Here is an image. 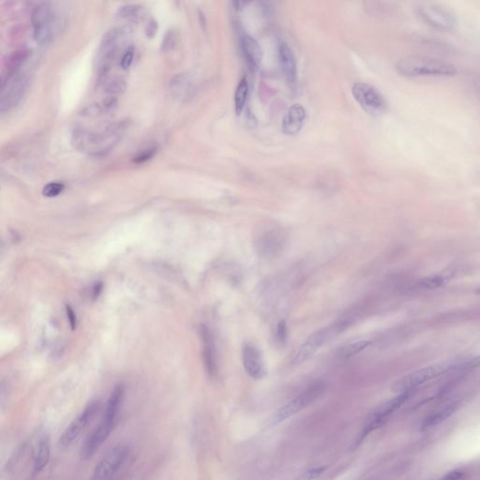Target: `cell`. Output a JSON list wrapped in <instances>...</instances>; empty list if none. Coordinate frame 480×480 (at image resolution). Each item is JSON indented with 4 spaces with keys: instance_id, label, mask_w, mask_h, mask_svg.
Returning <instances> with one entry per match:
<instances>
[{
    "instance_id": "obj_1",
    "label": "cell",
    "mask_w": 480,
    "mask_h": 480,
    "mask_svg": "<svg viewBox=\"0 0 480 480\" xmlns=\"http://www.w3.org/2000/svg\"><path fill=\"white\" fill-rule=\"evenodd\" d=\"M396 71L406 78L449 77L457 73L456 67L444 60L427 57H408L400 60Z\"/></svg>"
},
{
    "instance_id": "obj_2",
    "label": "cell",
    "mask_w": 480,
    "mask_h": 480,
    "mask_svg": "<svg viewBox=\"0 0 480 480\" xmlns=\"http://www.w3.org/2000/svg\"><path fill=\"white\" fill-rule=\"evenodd\" d=\"M350 323L347 320H339L332 325L313 332L300 346L298 352L295 355L294 364L299 365L302 364L303 362L307 361L315 354L318 349L321 348L323 345L340 335L345 329H348Z\"/></svg>"
},
{
    "instance_id": "obj_3",
    "label": "cell",
    "mask_w": 480,
    "mask_h": 480,
    "mask_svg": "<svg viewBox=\"0 0 480 480\" xmlns=\"http://www.w3.org/2000/svg\"><path fill=\"white\" fill-rule=\"evenodd\" d=\"M327 389V385L324 381H315L304 389L300 394L297 395L292 401L283 407L277 410L271 418V424L277 425L281 422L299 413L303 409L308 407L322 396Z\"/></svg>"
},
{
    "instance_id": "obj_4",
    "label": "cell",
    "mask_w": 480,
    "mask_h": 480,
    "mask_svg": "<svg viewBox=\"0 0 480 480\" xmlns=\"http://www.w3.org/2000/svg\"><path fill=\"white\" fill-rule=\"evenodd\" d=\"M416 16L428 27L442 32L453 31L457 27L455 14L439 4L422 3L416 7Z\"/></svg>"
},
{
    "instance_id": "obj_5",
    "label": "cell",
    "mask_w": 480,
    "mask_h": 480,
    "mask_svg": "<svg viewBox=\"0 0 480 480\" xmlns=\"http://www.w3.org/2000/svg\"><path fill=\"white\" fill-rule=\"evenodd\" d=\"M130 448L124 444L111 447L100 459L89 480H111L123 466L129 457Z\"/></svg>"
},
{
    "instance_id": "obj_6",
    "label": "cell",
    "mask_w": 480,
    "mask_h": 480,
    "mask_svg": "<svg viewBox=\"0 0 480 480\" xmlns=\"http://www.w3.org/2000/svg\"><path fill=\"white\" fill-rule=\"evenodd\" d=\"M118 421L119 416L103 413L100 422L93 429L89 435H87L86 440L82 445L80 456L83 460H88L97 452V450H99L105 441L110 437L114 429L118 424Z\"/></svg>"
},
{
    "instance_id": "obj_7",
    "label": "cell",
    "mask_w": 480,
    "mask_h": 480,
    "mask_svg": "<svg viewBox=\"0 0 480 480\" xmlns=\"http://www.w3.org/2000/svg\"><path fill=\"white\" fill-rule=\"evenodd\" d=\"M352 95L358 104L371 116L378 117L387 111V100L375 86L366 83H356L352 87Z\"/></svg>"
},
{
    "instance_id": "obj_8",
    "label": "cell",
    "mask_w": 480,
    "mask_h": 480,
    "mask_svg": "<svg viewBox=\"0 0 480 480\" xmlns=\"http://www.w3.org/2000/svg\"><path fill=\"white\" fill-rule=\"evenodd\" d=\"M99 402L98 401H90L84 410L80 413L71 424L65 429L60 439V446L66 449L72 447L73 443L77 440L84 433L86 427L89 425L95 414L99 411Z\"/></svg>"
},
{
    "instance_id": "obj_9",
    "label": "cell",
    "mask_w": 480,
    "mask_h": 480,
    "mask_svg": "<svg viewBox=\"0 0 480 480\" xmlns=\"http://www.w3.org/2000/svg\"><path fill=\"white\" fill-rule=\"evenodd\" d=\"M28 86V78L24 73L17 72L2 79L1 83V111L10 110L20 101Z\"/></svg>"
},
{
    "instance_id": "obj_10",
    "label": "cell",
    "mask_w": 480,
    "mask_h": 480,
    "mask_svg": "<svg viewBox=\"0 0 480 480\" xmlns=\"http://www.w3.org/2000/svg\"><path fill=\"white\" fill-rule=\"evenodd\" d=\"M446 369H447V366L445 364H434V365L417 369L398 379L392 385L391 389L393 392H397L400 394L404 392L413 391L414 388L442 375Z\"/></svg>"
},
{
    "instance_id": "obj_11",
    "label": "cell",
    "mask_w": 480,
    "mask_h": 480,
    "mask_svg": "<svg viewBox=\"0 0 480 480\" xmlns=\"http://www.w3.org/2000/svg\"><path fill=\"white\" fill-rule=\"evenodd\" d=\"M31 23L34 38L40 43H46L53 35L55 14L49 3H41L34 9Z\"/></svg>"
},
{
    "instance_id": "obj_12",
    "label": "cell",
    "mask_w": 480,
    "mask_h": 480,
    "mask_svg": "<svg viewBox=\"0 0 480 480\" xmlns=\"http://www.w3.org/2000/svg\"><path fill=\"white\" fill-rule=\"evenodd\" d=\"M411 393H412V391L401 393L394 399L384 403L383 405L378 408L375 413L368 417V420L366 422V425L363 429V432L358 437L357 443L360 444L362 440L369 433H371L372 431H375L376 429L381 427L382 425H384L386 423V421L388 420V417L393 414L397 409L401 407V404L407 400Z\"/></svg>"
},
{
    "instance_id": "obj_13",
    "label": "cell",
    "mask_w": 480,
    "mask_h": 480,
    "mask_svg": "<svg viewBox=\"0 0 480 480\" xmlns=\"http://www.w3.org/2000/svg\"><path fill=\"white\" fill-rule=\"evenodd\" d=\"M285 237L280 227L275 225L264 227L256 237L257 251L264 257L275 256L283 250Z\"/></svg>"
},
{
    "instance_id": "obj_14",
    "label": "cell",
    "mask_w": 480,
    "mask_h": 480,
    "mask_svg": "<svg viewBox=\"0 0 480 480\" xmlns=\"http://www.w3.org/2000/svg\"><path fill=\"white\" fill-rule=\"evenodd\" d=\"M242 363L246 372L253 379H262L266 375L263 355L260 350L250 342H246L243 345Z\"/></svg>"
},
{
    "instance_id": "obj_15",
    "label": "cell",
    "mask_w": 480,
    "mask_h": 480,
    "mask_svg": "<svg viewBox=\"0 0 480 480\" xmlns=\"http://www.w3.org/2000/svg\"><path fill=\"white\" fill-rule=\"evenodd\" d=\"M51 457V440L46 431H40L36 437L32 451V467L35 475L48 465Z\"/></svg>"
},
{
    "instance_id": "obj_16",
    "label": "cell",
    "mask_w": 480,
    "mask_h": 480,
    "mask_svg": "<svg viewBox=\"0 0 480 480\" xmlns=\"http://www.w3.org/2000/svg\"><path fill=\"white\" fill-rule=\"evenodd\" d=\"M200 337L203 345L204 368L209 377H215L218 372L216 348L210 330L204 325L200 327Z\"/></svg>"
},
{
    "instance_id": "obj_17",
    "label": "cell",
    "mask_w": 480,
    "mask_h": 480,
    "mask_svg": "<svg viewBox=\"0 0 480 480\" xmlns=\"http://www.w3.org/2000/svg\"><path fill=\"white\" fill-rule=\"evenodd\" d=\"M240 45L249 70L252 73L256 72L263 60V52L259 43L250 35L242 34L240 37Z\"/></svg>"
},
{
    "instance_id": "obj_18",
    "label": "cell",
    "mask_w": 480,
    "mask_h": 480,
    "mask_svg": "<svg viewBox=\"0 0 480 480\" xmlns=\"http://www.w3.org/2000/svg\"><path fill=\"white\" fill-rule=\"evenodd\" d=\"M306 110L301 104L296 103L290 107L283 120V131L287 135H296L302 130L306 120Z\"/></svg>"
},
{
    "instance_id": "obj_19",
    "label": "cell",
    "mask_w": 480,
    "mask_h": 480,
    "mask_svg": "<svg viewBox=\"0 0 480 480\" xmlns=\"http://www.w3.org/2000/svg\"><path fill=\"white\" fill-rule=\"evenodd\" d=\"M279 63L286 82L293 86L296 81V63L295 57L290 47L285 43H281L278 49Z\"/></svg>"
},
{
    "instance_id": "obj_20",
    "label": "cell",
    "mask_w": 480,
    "mask_h": 480,
    "mask_svg": "<svg viewBox=\"0 0 480 480\" xmlns=\"http://www.w3.org/2000/svg\"><path fill=\"white\" fill-rule=\"evenodd\" d=\"M456 274L454 266H448L446 270L431 276L424 277L418 281V286L424 289H437L449 283Z\"/></svg>"
},
{
    "instance_id": "obj_21",
    "label": "cell",
    "mask_w": 480,
    "mask_h": 480,
    "mask_svg": "<svg viewBox=\"0 0 480 480\" xmlns=\"http://www.w3.org/2000/svg\"><path fill=\"white\" fill-rule=\"evenodd\" d=\"M170 88L174 96L179 99H184L189 96L192 89V82L188 74H178L172 79Z\"/></svg>"
},
{
    "instance_id": "obj_22",
    "label": "cell",
    "mask_w": 480,
    "mask_h": 480,
    "mask_svg": "<svg viewBox=\"0 0 480 480\" xmlns=\"http://www.w3.org/2000/svg\"><path fill=\"white\" fill-rule=\"evenodd\" d=\"M28 57V51L22 49L14 52L9 56L6 60V74L2 76V79H5L9 76H12L14 73L19 72L20 67L26 61Z\"/></svg>"
},
{
    "instance_id": "obj_23",
    "label": "cell",
    "mask_w": 480,
    "mask_h": 480,
    "mask_svg": "<svg viewBox=\"0 0 480 480\" xmlns=\"http://www.w3.org/2000/svg\"><path fill=\"white\" fill-rule=\"evenodd\" d=\"M370 343L371 342L369 341H366V340H361V341L349 343V344L344 345L343 347L339 350L338 356L342 359H347L350 357H353L355 355H358L363 350L367 348Z\"/></svg>"
},
{
    "instance_id": "obj_24",
    "label": "cell",
    "mask_w": 480,
    "mask_h": 480,
    "mask_svg": "<svg viewBox=\"0 0 480 480\" xmlns=\"http://www.w3.org/2000/svg\"><path fill=\"white\" fill-rule=\"evenodd\" d=\"M248 91H249V87H248L247 80H246V78H243L239 82L237 89H236V92H235V99H234V101H235V111H236L237 116H239L243 111L244 107L246 104L247 97H248Z\"/></svg>"
},
{
    "instance_id": "obj_25",
    "label": "cell",
    "mask_w": 480,
    "mask_h": 480,
    "mask_svg": "<svg viewBox=\"0 0 480 480\" xmlns=\"http://www.w3.org/2000/svg\"><path fill=\"white\" fill-rule=\"evenodd\" d=\"M454 411H455V405L451 404L450 406H447V408H445L444 410H442L440 412H437L436 414H432L429 418L425 420L424 424H423V427H424V429H428V428L434 427V426L438 425L442 421L447 419V417L452 414Z\"/></svg>"
},
{
    "instance_id": "obj_26",
    "label": "cell",
    "mask_w": 480,
    "mask_h": 480,
    "mask_svg": "<svg viewBox=\"0 0 480 480\" xmlns=\"http://www.w3.org/2000/svg\"><path fill=\"white\" fill-rule=\"evenodd\" d=\"M125 82L120 78H115L109 82H107L104 86L105 92L111 97H114L116 95H119L120 93L123 92L125 89Z\"/></svg>"
},
{
    "instance_id": "obj_27",
    "label": "cell",
    "mask_w": 480,
    "mask_h": 480,
    "mask_svg": "<svg viewBox=\"0 0 480 480\" xmlns=\"http://www.w3.org/2000/svg\"><path fill=\"white\" fill-rule=\"evenodd\" d=\"M176 42H177V33H176V31L174 29L168 30L167 33L165 34L163 42H162V48H161L162 52L166 53V52L171 51L172 49L176 45Z\"/></svg>"
},
{
    "instance_id": "obj_28",
    "label": "cell",
    "mask_w": 480,
    "mask_h": 480,
    "mask_svg": "<svg viewBox=\"0 0 480 480\" xmlns=\"http://www.w3.org/2000/svg\"><path fill=\"white\" fill-rule=\"evenodd\" d=\"M64 188H65V186L62 183L51 182V183H48V184L44 186V188L42 190V194L45 197H56V196L60 195V193L64 190Z\"/></svg>"
},
{
    "instance_id": "obj_29",
    "label": "cell",
    "mask_w": 480,
    "mask_h": 480,
    "mask_svg": "<svg viewBox=\"0 0 480 480\" xmlns=\"http://www.w3.org/2000/svg\"><path fill=\"white\" fill-rule=\"evenodd\" d=\"M141 7L138 5H125L119 10V16L125 19L136 17L139 14Z\"/></svg>"
},
{
    "instance_id": "obj_30",
    "label": "cell",
    "mask_w": 480,
    "mask_h": 480,
    "mask_svg": "<svg viewBox=\"0 0 480 480\" xmlns=\"http://www.w3.org/2000/svg\"><path fill=\"white\" fill-rule=\"evenodd\" d=\"M156 153H157V148H156V147L146 148L145 150H143V151L138 153V154L133 158V163H134V164H137V165L145 164L146 162H148L149 159H151V158L155 156Z\"/></svg>"
},
{
    "instance_id": "obj_31",
    "label": "cell",
    "mask_w": 480,
    "mask_h": 480,
    "mask_svg": "<svg viewBox=\"0 0 480 480\" xmlns=\"http://www.w3.org/2000/svg\"><path fill=\"white\" fill-rule=\"evenodd\" d=\"M277 341L281 344H284L287 340V325L285 321H280L277 325L276 330Z\"/></svg>"
},
{
    "instance_id": "obj_32",
    "label": "cell",
    "mask_w": 480,
    "mask_h": 480,
    "mask_svg": "<svg viewBox=\"0 0 480 480\" xmlns=\"http://www.w3.org/2000/svg\"><path fill=\"white\" fill-rule=\"evenodd\" d=\"M134 57V48L130 47L126 50L125 53L123 55L121 59V68L123 70H128L131 65H132V60Z\"/></svg>"
},
{
    "instance_id": "obj_33",
    "label": "cell",
    "mask_w": 480,
    "mask_h": 480,
    "mask_svg": "<svg viewBox=\"0 0 480 480\" xmlns=\"http://www.w3.org/2000/svg\"><path fill=\"white\" fill-rule=\"evenodd\" d=\"M325 467H319V468H313L311 470H309L308 472L303 474V477L306 478V479L310 480L314 479L317 476H319L321 473L325 471Z\"/></svg>"
},
{
    "instance_id": "obj_34",
    "label": "cell",
    "mask_w": 480,
    "mask_h": 480,
    "mask_svg": "<svg viewBox=\"0 0 480 480\" xmlns=\"http://www.w3.org/2000/svg\"><path fill=\"white\" fill-rule=\"evenodd\" d=\"M157 30H158V25H157V22L155 20H150L149 23L147 24V26L145 27V34L148 38H153L156 33H157Z\"/></svg>"
},
{
    "instance_id": "obj_35",
    "label": "cell",
    "mask_w": 480,
    "mask_h": 480,
    "mask_svg": "<svg viewBox=\"0 0 480 480\" xmlns=\"http://www.w3.org/2000/svg\"><path fill=\"white\" fill-rule=\"evenodd\" d=\"M66 312L72 329H76V327H77V318H76V314L74 313V311H73V309H72L71 306H66Z\"/></svg>"
},
{
    "instance_id": "obj_36",
    "label": "cell",
    "mask_w": 480,
    "mask_h": 480,
    "mask_svg": "<svg viewBox=\"0 0 480 480\" xmlns=\"http://www.w3.org/2000/svg\"><path fill=\"white\" fill-rule=\"evenodd\" d=\"M461 478H462V473L459 471H456V472L449 473L444 480H461Z\"/></svg>"
},
{
    "instance_id": "obj_37",
    "label": "cell",
    "mask_w": 480,
    "mask_h": 480,
    "mask_svg": "<svg viewBox=\"0 0 480 480\" xmlns=\"http://www.w3.org/2000/svg\"><path fill=\"white\" fill-rule=\"evenodd\" d=\"M102 290V283H97L93 289V296L96 298L97 296H99L100 292Z\"/></svg>"
},
{
    "instance_id": "obj_38",
    "label": "cell",
    "mask_w": 480,
    "mask_h": 480,
    "mask_svg": "<svg viewBox=\"0 0 480 480\" xmlns=\"http://www.w3.org/2000/svg\"><path fill=\"white\" fill-rule=\"evenodd\" d=\"M476 293H477V294H478V295H480V288H479V289L476 290Z\"/></svg>"
}]
</instances>
